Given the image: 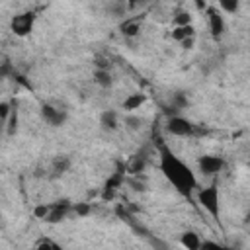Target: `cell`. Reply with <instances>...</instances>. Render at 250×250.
<instances>
[{"label":"cell","instance_id":"cell-1","mask_svg":"<svg viewBox=\"0 0 250 250\" xmlns=\"http://www.w3.org/2000/svg\"><path fill=\"white\" fill-rule=\"evenodd\" d=\"M158 168L178 193L189 197L195 191L197 178H195L193 170L164 145H160V148H158Z\"/></svg>","mask_w":250,"mask_h":250},{"label":"cell","instance_id":"cell-2","mask_svg":"<svg viewBox=\"0 0 250 250\" xmlns=\"http://www.w3.org/2000/svg\"><path fill=\"white\" fill-rule=\"evenodd\" d=\"M195 195H197L199 205H201L213 219H219V213H221V193H219L217 182H211L209 186L199 188Z\"/></svg>","mask_w":250,"mask_h":250},{"label":"cell","instance_id":"cell-3","mask_svg":"<svg viewBox=\"0 0 250 250\" xmlns=\"http://www.w3.org/2000/svg\"><path fill=\"white\" fill-rule=\"evenodd\" d=\"M166 131L174 137H191L195 133V125L182 115H172L166 119Z\"/></svg>","mask_w":250,"mask_h":250},{"label":"cell","instance_id":"cell-4","mask_svg":"<svg viewBox=\"0 0 250 250\" xmlns=\"http://www.w3.org/2000/svg\"><path fill=\"white\" fill-rule=\"evenodd\" d=\"M197 168L203 176H217L225 168V158L219 154H203L197 160Z\"/></svg>","mask_w":250,"mask_h":250},{"label":"cell","instance_id":"cell-5","mask_svg":"<svg viewBox=\"0 0 250 250\" xmlns=\"http://www.w3.org/2000/svg\"><path fill=\"white\" fill-rule=\"evenodd\" d=\"M35 20H37L35 12H23V14H18V16L12 18V23H10V25H12V31H14L16 35H20V37H25V35L31 33Z\"/></svg>","mask_w":250,"mask_h":250},{"label":"cell","instance_id":"cell-6","mask_svg":"<svg viewBox=\"0 0 250 250\" xmlns=\"http://www.w3.org/2000/svg\"><path fill=\"white\" fill-rule=\"evenodd\" d=\"M207 20H209V31L215 39H219L223 33H225V18H223V12L215 6H209L207 8Z\"/></svg>","mask_w":250,"mask_h":250},{"label":"cell","instance_id":"cell-7","mask_svg":"<svg viewBox=\"0 0 250 250\" xmlns=\"http://www.w3.org/2000/svg\"><path fill=\"white\" fill-rule=\"evenodd\" d=\"M72 211V203L68 199H61V201H55L51 203V209H49V215H47V223L55 225V223H61L68 213Z\"/></svg>","mask_w":250,"mask_h":250},{"label":"cell","instance_id":"cell-8","mask_svg":"<svg viewBox=\"0 0 250 250\" xmlns=\"http://www.w3.org/2000/svg\"><path fill=\"white\" fill-rule=\"evenodd\" d=\"M41 117L47 121V125L61 127L66 121V111L64 109H59V107H53L51 104H43L41 105Z\"/></svg>","mask_w":250,"mask_h":250},{"label":"cell","instance_id":"cell-9","mask_svg":"<svg viewBox=\"0 0 250 250\" xmlns=\"http://www.w3.org/2000/svg\"><path fill=\"white\" fill-rule=\"evenodd\" d=\"M123 182H125V172L123 170H117L115 174H111L107 180H105V184H104V191H102V197L107 201V199H111L113 197V193L123 186Z\"/></svg>","mask_w":250,"mask_h":250},{"label":"cell","instance_id":"cell-10","mask_svg":"<svg viewBox=\"0 0 250 250\" xmlns=\"http://www.w3.org/2000/svg\"><path fill=\"white\" fill-rule=\"evenodd\" d=\"M70 164H72L70 156H66V154L55 156V158L51 160V178H59V176H62L64 172H68Z\"/></svg>","mask_w":250,"mask_h":250},{"label":"cell","instance_id":"cell-11","mask_svg":"<svg viewBox=\"0 0 250 250\" xmlns=\"http://www.w3.org/2000/svg\"><path fill=\"white\" fill-rule=\"evenodd\" d=\"M180 244L186 248V250H201V244L203 240L199 238V234L195 230H184L180 234Z\"/></svg>","mask_w":250,"mask_h":250},{"label":"cell","instance_id":"cell-12","mask_svg":"<svg viewBox=\"0 0 250 250\" xmlns=\"http://www.w3.org/2000/svg\"><path fill=\"white\" fill-rule=\"evenodd\" d=\"M145 102H146V96H145L143 92H133V94H129V96L123 100V109L131 113V111L139 109Z\"/></svg>","mask_w":250,"mask_h":250},{"label":"cell","instance_id":"cell-13","mask_svg":"<svg viewBox=\"0 0 250 250\" xmlns=\"http://www.w3.org/2000/svg\"><path fill=\"white\" fill-rule=\"evenodd\" d=\"M100 125L105 129V131H115L119 127V119H117V113L113 109H105L102 111L100 115Z\"/></svg>","mask_w":250,"mask_h":250},{"label":"cell","instance_id":"cell-14","mask_svg":"<svg viewBox=\"0 0 250 250\" xmlns=\"http://www.w3.org/2000/svg\"><path fill=\"white\" fill-rule=\"evenodd\" d=\"M119 29H121V33H123L125 37H137L139 31H141L139 18H129V20H125V21L119 25Z\"/></svg>","mask_w":250,"mask_h":250},{"label":"cell","instance_id":"cell-15","mask_svg":"<svg viewBox=\"0 0 250 250\" xmlns=\"http://www.w3.org/2000/svg\"><path fill=\"white\" fill-rule=\"evenodd\" d=\"M189 37H195V27H193V23H191V25H182V27H172V39H174V41L182 43V41H186V39H189Z\"/></svg>","mask_w":250,"mask_h":250},{"label":"cell","instance_id":"cell-16","mask_svg":"<svg viewBox=\"0 0 250 250\" xmlns=\"http://www.w3.org/2000/svg\"><path fill=\"white\" fill-rule=\"evenodd\" d=\"M170 105H172L174 115H178V111H182L188 105V96L184 92H174L172 94V100H170Z\"/></svg>","mask_w":250,"mask_h":250},{"label":"cell","instance_id":"cell-17","mask_svg":"<svg viewBox=\"0 0 250 250\" xmlns=\"http://www.w3.org/2000/svg\"><path fill=\"white\" fill-rule=\"evenodd\" d=\"M94 82H96L98 86H102V88H109L113 80H111L109 70H96V72H94Z\"/></svg>","mask_w":250,"mask_h":250},{"label":"cell","instance_id":"cell-18","mask_svg":"<svg viewBox=\"0 0 250 250\" xmlns=\"http://www.w3.org/2000/svg\"><path fill=\"white\" fill-rule=\"evenodd\" d=\"M172 23H174V27L191 25V16H189V12H186V10H180V12H176V16L172 18Z\"/></svg>","mask_w":250,"mask_h":250},{"label":"cell","instance_id":"cell-19","mask_svg":"<svg viewBox=\"0 0 250 250\" xmlns=\"http://www.w3.org/2000/svg\"><path fill=\"white\" fill-rule=\"evenodd\" d=\"M33 250H64L59 242H55L53 238H41L35 246H33Z\"/></svg>","mask_w":250,"mask_h":250},{"label":"cell","instance_id":"cell-20","mask_svg":"<svg viewBox=\"0 0 250 250\" xmlns=\"http://www.w3.org/2000/svg\"><path fill=\"white\" fill-rule=\"evenodd\" d=\"M217 8L221 12H227V14H236L238 8H240V4H238V0H221Z\"/></svg>","mask_w":250,"mask_h":250},{"label":"cell","instance_id":"cell-21","mask_svg":"<svg viewBox=\"0 0 250 250\" xmlns=\"http://www.w3.org/2000/svg\"><path fill=\"white\" fill-rule=\"evenodd\" d=\"M18 131V107H12V113L6 121V133L8 135H16Z\"/></svg>","mask_w":250,"mask_h":250},{"label":"cell","instance_id":"cell-22","mask_svg":"<svg viewBox=\"0 0 250 250\" xmlns=\"http://www.w3.org/2000/svg\"><path fill=\"white\" fill-rule=\"evenodd\" d=\"M125 125H127V129H131V131H139V129L143 127V119H141V117H135V115H127V117H125Z\"/></svg>","mask_w":250,"mask_h":250},{"label":"cell","instance_id":"cell-23","mask_svg":"<svg viewBox=\"0 0 250 250\" xmlns=\"http://www.w3.org/2000/svg\"><path fill=\"white\" fill-rule=\"evenodd\" d=\"M143 168H145V158H141V156H135L133 162L127 166V170H129L131 174H139Z\"/></svg>","mask_w":250,"mask_h":250},{"label":"cell","instance_id":"cell-24","mask_svg":"<svg viewBox=\"0 0 250 250\" xmlns=\"http://www.w3.org/2000/svg\"><path fill=\"white\" fill-rule=\"evenodd\" d=\"M49 209H51V203H41V205H37L35 209H33V215L37 217V219H47V215H49Z\"/></svg>","mask_w":250,"mask_h":250},{"label":"cell","instance_id":"cell-25","mask_svg":"<svg viewBox=\"0 0 250 250\" xmlns=\"http://www.w3.org/2000/svg\"><path fill=\"white\" fill-rule=\"evenodd\" d=\"M201 250H232V248H229V246H223V244H219V242H213V240H203V244H201Z\"/></svg>","mask_w":250,"mask_h":250},{"label":"cell","instance_id":"cell-26","mask_svg":"<svg viewBox=\"0 0 250 250\" xmlns=\"http://www.w3.org/2000/svg\"><path fill=\"white\" fill-rule=\"evenodd\" d=\"M72 211H74L76 215L84 217V215L90 213V205H88V203H78V205H72Z\"/></svg>","mask_w":250,"mask_h":250},{"label":"cell","instance_id":"cell-27","mask_svg":"<svg viewBox=\"0 0 250 250\" xmlns=\"http://www.w3.org/2000/svg\"><path fill=\"white\" fill-rule=\"evenodd\" d=\"M193 41H195V37H189V39L182 41L180 45H182V49H191V47H193Z\"/></svg>","mask_w":250,"mask_h":250},{"label":"cell","instance_id":"cell-28","mask_svg":"<svg viewBox=\"0 0 250 250\" xmlns=\"http://www.w3.org/2000/svg\"><path fill=\"white\" fill-rule=\"evenodd\" d=\"M154 250H166V248H154Z\"/></svg>","mask_w":250,"mask_h":250}]
</instances>
